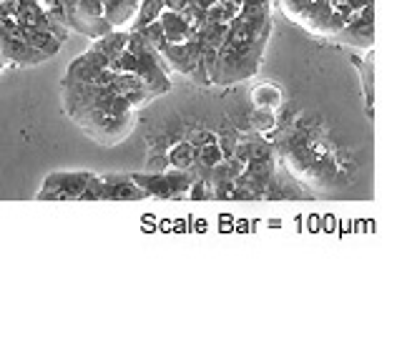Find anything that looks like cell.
I'll return each mask as SVG.
<instances>
[{"mask_svg": "<svg viewBox=\"0 0 402 349\" xmlns=\"http://www.w3.org/2000/svg\"><path fill=\"white\" fill-rule=\"evenodd\" d=\"M60 101L68 118L103 146L123 141L138 121V109L114 85L111 68L103 81L60 78Z\"/></svg>", "mask_w": 402, "mask_h": 349, "instance_id": "1", "label": "cell"}, {"mask_svg": "<svg viewBox=\"0 0 402 349\" xmlns=\"http://www.w3.org/2000/svg\"><path fill=\"white\" fill-rule=\"evenodd\" d=\"M272 36V3H244L227 23L216 50L211 85H234L257 76Z\"/></svg>", "mask_w": 402, "mask_h": 349, "instance_id": "2", "label": "cell"}, {"mask_svg": "<svg viewBox=\"0 0 402 349\" xmlns=\"http://www.w3.org/2000/svg\"><path fill=\"white\" fill-rule=\"evenodd\" d=\"M276 153L295 179H304L307 186H322V176H337L340 161L337 151L322 133H304L300 128H289L276 141Z\"/></svg>", "mask_w": 402, "mask_h": 349, "instance_id": "3", "label": "cell"}, {"mask_svg": "<svg viewBox=\"0 0 402 349\" xmlns=\"http://www.w3.org/2000/svg\"><path fill=\"white\" fill-rule=\"evenodd\" d=\"M108 68L119 73H131V76L141 78L156 98L166 96L171 90V78L166 76V63L161 60L159 50L138 30H131L126 48L121 50L119 58L111 60Z\"/></svg>", "mask_w": 402, "mask_h": 349, "instance_id": "4", "label": "cell"}, {"mask_svg": "<svg viewBox=\"0 0 402 349\" xmlns=\"http://www.w3.org/2000/svg\"><path fill=\"white\" fill-rule=\"evenodd\" d=\"M166 68L176 73H184L189 81L196 85H211L209 71L204 63V50H201V38H199V28L194 30L187 41L181 43H163V48L159 50Z\"/></svg>", "mask_w": 402, "mask_h": 349, "instance_id": "5", "label": "cell"}, {"mask_svg": "<svg viewBox=\"0 0 402 349\" xmlns=\"http://www.w3.org/2000/svg\"><path fill=\"white\" fill-rule=\"evenodd\" d=\"M276 8L287 15L292 23L304 28L317 38H330V18H332V0H274Z\"/></svg>", "mask_w": 402, "mask_h": 349, "instance_id": "6", "label": "cell"}, {"mask_svg": "<svg viewBox=\"0 0 402 349\" xmlns=\"http://www.w3.org/2000/svg\"><path fill=\"white\" fill-rule=\"evenodd\" d=\"M133 181L144 189L146 196L151 199H176L189 193L194 184V176L189 169H174V171H159V174H131Z\"/></svg>", "mask_w": 402, "mask_h": 349, "instance_id": "7", "label": "cell"}, {"mask_svg": "<svg viewBox=\"0 0 402 349\" xmlns=\"http://www.w3.org/2000/svg\"><path fill=\"white\" fill-rule=\"evenodd\" d=\"M91 171H53L46 176L41 191L36 193L38 201H81L86 181Z\"/></svg>", "mask_w": 402, "mask_h": 349, "instance_id": "8", "label": "cell"}, {"mask_svg": "<svg viewBox=\"0 0 402 349\" xmlns=\"http://www.w3.org/2000/svg\"><path fill=\"white\" fill-rule=\"evenodd\" d=\"M332 41L342 43V46H352V48H360V50L373 48V43H375V0L354 13L352 18L347 20V25H344V28L340 30Z\"/></svg>", "mask_w": 402, "mask_h": 349, "instance_id": "9", "label": "cell"}, {"mask_svg": "<svg viewBox=\"0 0 402 349\" xmlns=\"http://www.w3.org/2000/svg\"><path fill=\"white\" fill-rule=\"evenodd\" d=\"M101 201H138L146 199L144 189L131 174H101Z\"/></svg>", "mask_w": 402, "mask_h": 349, "instance_id": "10", "label": "cell"}, {"mask_svg": "<svg viewBox=\"0 0 402 349\" xmlns=\"http://www.w3.org/2000/svg\"><path fill=\"white\" fill-rule=\"evenodd\" d=\"M159 23H161V30H163V38H166V43L187 41L194 30H196V25H194L192 20L184 15V13L166 11V8L159 13Z\"/></svg>", "mask_w": 402, "mask_h": 349, "instance_id": "11", "label": "cell"}, {"mask_svg": "<svg viewBox=\"0 0 402 349\" xmlns=\"http://www.w3.org/2000/svg\"><path fill=\"white\" fill-rule=\"evenodd\" d=\"M360 66V78L362 85H365V111H367V118L375 116V50L370 48L365 55V60H357Z\"/></svg>", "mask_w": 402, "mask_h": 349, "instance_id": "12", "label": "cell"}, {"mask_svg": "<svg viewBox=\"0 0 402 349\" xmlns=\"http://www.w3.org/2000/svg\"><path fill=\"white\" fill-rule=\"evenodd\" d=\"M284 96L282 88H276L274 83H262L252 90V103L254 109H269V111H279Z\"/></svg>", "mask_w": 402, "mask_h": 349, "instance_id": "13", "label": "cell"}, {"mask_svg": "<svg viewBox=\"0 0 402 349\" xmlns=\"http://www.w3.org/2000/svg\"><path fill=\"white\" fill-rule=\"evenodd\" d=\"M163 11V0H141L136 13V20H133V28L131 30H141L144 25L154 23L159 18V13Z\"/></svg>", "mask_w": 402, "mask_h": 349, "instance_id": "14", "label": "cell"}, {"mask_svg": "<svg viewBox=\"0 0 402 349\" xmlns=\"http://www.w3.org/2000/svg\"><path fill=\"white\" fill-rule=\"evenodd\" d=\"M187 6H189V0H163V8H166V11L181 13Z\"/></svg>", "mask_w": 402, "mask_h": 349, "instance_id": "15", "label": "cell"}]
</instances>
